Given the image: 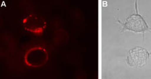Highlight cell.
I'll list each match as a JSON object with an SVG mask.
<instances>
[{
  "mask_svg": "<svg viewBox=\"0 0 151 79\" xmlns=\"http://www.w3.org/2000/svg\"><path fill=\"white\" fill-rule=\"evenodd\" d=\"M23 25L26 30L36 35H41L47 26L43 19L33 15H29L24 19Z\"/></svg>",
  "mask_w": 151,
  "mask_h": 79,
  "instance_id": "4",
  "label": "cell"
},
{
  "mask_svg": "<svg viewBox=\"0 0 151 79\" xmlns=\"http://www.w3.org/2000/svg\"><path fill=\"white\" fill-rule=\"evenodd\" d=\"M47 53L41 47L30 49L27 53L25 62L30 66L39 67L45 63L47 60Z\"/></svg>",
  "mask_w": 151,
  "mask_h": 79,
  "instance_id": "3",
  "label": "cell"
},
{
  "mask_svg": "<svg viewBox=\"0 0 151 79\" xmlns=\"http://www.w3.org/2000/svg\"><path fill=\"white\" fill-rule=\"evenodd\" d=\"M136 13L132 14L128 18H126L124 23H122L123 25V30H129L135 33H142L145 35L146 31L150 30L151 28L148 25L142 16L138 13V8L136 7Z\"/></svg>",
  "mask_w": 151,
  "mask_h": 79,
  "instance_id": "2",
  "label": "cell"
},
{
  "mask_svg": "<svg viewBox=\"0 0 151 79\" xmlns=\"http://www.w3.org/2000/svg\"><path fill=\"white\" fill-rule=\"evenodd\" d=\"M150 54L151 53L143 47H135L128 51L126 57L127 64L133 68H142L147 63Z\"/></svg>",
  "mask_w": 151,
  "mask_h": 79,
  "instance_id": "1",
  "label": "cell"
}]
</instances>
